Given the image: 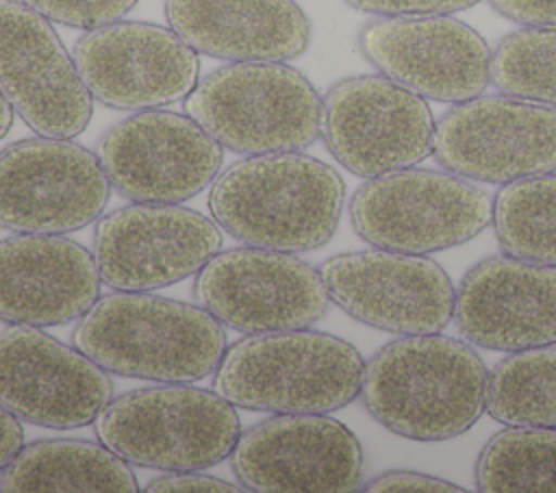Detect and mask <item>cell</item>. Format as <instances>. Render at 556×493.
<instances>
[{
  "instance_id": "obj_1",
  "label": "cell",
  "mask_w": 556,
  "mask_h": 493,
  "mask_svg": "<svg viewBox=\"0 0 556 493\" xmlns=\"http://www.w3.org/2000/svg\"><path fill=\"white\" fill-rule=\"evenodd\" d=\"M489 371L478 352L454 337L402 334L367 363L361 400L393 434L410 441H447L486 410Z\"/></svg>"
},
{
  "instance_id": "obj_2",
  "label": "cell",
  "mask_w": 556,
  "mask_h": 493,
  "mask_svg": "<svg viewBox=\"0 0 556 493\" xmlns=\"http://www.w3.org/2000/svg\"><path fill=\"white\" fill-rule=\"evenodd\" d=\"M343 202L339 172L302 152L241 159L219 172L208 191L211 217L230 237L293 254L332 239Z\"/></svg>"
},
{
  "instance_id": "obj_3",
  "label": "cell",
  "mask_w": 556,
  "mask_h": 493,
  "mask_svg": "<svg viewBox=\"0 0 556 493\" xmlns=\"http://www.w3.org/2000/svg\"><path fill=\"white\" fill-rule=\"evenodd\" d=\"M72 343L109 374L193 384L215 374L228 337L200 304L119 291L96 300L78 319Z\"/></svg>"
},
{
  "instance_id": "obj_4",
  "label": "cell",
  "mask_w": 556,
  "mask_h": 493,
  "mask_svg": "<svg viewBox=\"0 0 556 493\" xmlns=\"http://www.w3.org/2000/svg\"><path fill=\"white\" fill-rule=\"evenodd\" d=\"M363 374L361 352L330 332H256L226 347L213 391L252 410L332 413L361 395Z\"/></svg>"
},
{
  "instance_id": "obj_5",
  "label": "cell",
  "mask_w": 556,
  "mask_h": 493,
  "mask_svg": "<svg viewBox=\"0 0 556 493\" xmlns=\"http://www.w3.org/2000/svg\"><path fill=\"white\" fill-rule=\"evenodd\" d=\"M321 104L313 83L285 61H235L198 80L185 113L222 148L254 156L313 146Z\"/></svg>"
},
{
  "instance_id": "obj_6",
  "label": "cell",
  "mask_w": 556,
  "mask_h": 493,
  "mask_svg": "<svg viewBox=\"0 0 556 493\" xmlns=\"http://www.w3.org/2000/svg\"><path fill=\"white\" fill-rule=\"evenodd\" d=\"M96 434L128 465L202 471L232 454L241 419L217 391L161 382L111 400L96 419Z\"/></svg>"
},
{
  "instance_id": "obj_7",
  "label": "cell",
  "mask_w": 556,
  "mask_h": 493,
  "mask_svg": "<svg viewBox=\"0 0 556 493\" xmlns=\"http://www.w3.org/2000/svg\"><path fill=\"white\" fill-rule=\"evenodd\" d=\"M350 219L374 248L430 254L478 237L493 219V198L454 172L413 165L367 178L352 195Z\"/></svg>"
},
{
  "instance_id": "obj_8",
  "label": "cell",
  "mask_w": 556,
  "mask_h": 493,
  "mask_svg": "<svg viewBox=\"0 0 556 493\" xmlns=\"http://www.w3.org/2000/svg\"><path fill=\"white\" fill-rule=\"evenodd\" d=\"M434 117L419 93L384 74L334 83L321 104V137L341 167L374 178L432 154Z\"/></svg>"
},
{
  "instance_id": "obj_9",
  "label": "cell",
  "mask_w": 556,
  "mask_h": 493,
  "mask_svg": "<svg viewBox=\"0 0 556 493\" xmlns=\"http://www.w3.org/2000/svg\"><path fill=\"white\" fill-rule=\"evenodd\" d=\"M106 172L91 150L61 137H28L0 150V228L74 232L104 213Z\"/></svg>"
},
{
  "instance_id": "obj_10",
  "label": "cell",
  "mask_w": 556,
  "mask_h": 493,
  "mask_svg": "<svg viewBox=\"0 0 556 493\" xmlns=\"http://www.w3.org/2000/svg\"><path fill=\"white\" fill-rule=\"evenodd\" d=\"M202 308L237 332L311 328L330 304L321 271L293 252L256 245L217 252L198 274Z\"/></svg>"
},
{
  "instance_id": "obj_11",
  "label": "cell",
  "mask_w": 556,
  "mask_h": 493,
  "mask_svg": "<svg viewBox=\"0 0 556 493\" xmlns=\"http://www.w3.org/2000/svg\"><path fill=\"white\" fill-rule=\"evenodd\" d=\"M432 154L443 169L473 182L506 185L556 172V106L480 93L439 117Z\"/></svg>"
},
{
  "instance_id": "obj_12",
  "label": "cell",
  "mask_w": 556,
  "mask_h": 493,
  "mask_svg": "<svg viewBox=\"0 0 556 493\" xmlns=\"http://www.w3.org/2000/svg\"><path fill=\"white\" fill-rule=\"evenodd\" d=\"M111 187L132 202L178 204L219 174L224 148L193 117L148 109L113 124L98 141Z\"/></svg>"
},
{
  "instance_id": "obj_13",
  "label": "cell",
  "mask_w": 556,
  "mask_h": 493,
  "mask_svg": "<svg viewBox=\"0 0 556 493\" xmlns=\"http://www.w3.org/2000/svg\"><path fill=\"white\" fill-rule=\"evenodd\" d=\"M215 219L159 202H137L100 215L93 256L100 278L115 291H154L198 274L219 250Z\"/></svg>"
},
{
  "instance_id": "obj_14",
  "label": "cell",
  "mask_w": 556,
  "mask_h": 493,
  "mask_svg": "<svg viewBox=\"0 0 556 493\" xmlns=\"http://www.w3.org/2000/svg\"><path fill=\"white\" fill-rule=\"evenodd\" d=\"M232 471L256 493H348L363 480L356 434L324 413H278L241 432Z\"/></svg>"
},
{
  "instance_id": "obj_15",
  "label": "cell",
  "mask_w": 556,
  "mask_h": 493,
  "mask_svg": "<svg viewBox=\"0 0 556 493\" xmlns=\"http://www.w3.org/2000/svg\"><path fill=\"white\" fill-rule=\"evenodd\" d=\"M91 98L119 111L165 109L193 91L198 52L169 26L119 20L87 30L72 50Z\"/></svg>"
},
{
  "instance_id": "obj_16",
  "label": "cell",
  "mask_w": 556,
  "mask_h": 493,
  "mask_svg": "<svg viewBox=\"0 0 556 493\" xmlns=\"http://www.w3.org/2000/svg\"><path fill=\"white\" fill-rule=\"evenodd\" d=\"M330 300L350 317L393 334L441 332L454 317L456 289L445 269L421 254L363 250L319 267Z\"/></svg>"
},
{
  "instance_id": "obj_17",
  "label": "cell",
  "mask_w": 556,
  "mask_h": 493,
  "mask_svg": "<svg viewBox=\"0 0 556 493\" xmlns=\"http://www.w3.org/2000/svg\"><path fill=\"white\" fill-rule=\"evenodd\" d=\"M363 56L426 100L458 104L491 83V48L452 15L380 17L358 33Z\"/></svg>"
},
{
  "instance_id": "obj_18",
  "label": "cell",
  "mask_w": 556,
  "mask_h": 493,
  "mask_svg": "<svg viewBox=\"0 0 556 493\" xmlns=\"http://www.w3.org/2000/svg\"><path fill=\"white\" fill-rule=\"evenodd\" d=\"M0 91L37 135L74 139L91 122L93 98L74 56L22 0H0Z\"/></svg>"
},
{
  "instance_id": "obj_19",
  "label": "cell",
  "mask_w": 556,
  "mask_h": 493,
  "mask_svg": "<svg viewBox=\"0 0 556 493\" xmlns=\"http://www.w3.org/2000/svg\"><path fill=\"white\" fill-rule=\"evenodd\" d=\"M113 400L109 371L35 326L0 334V406L46 428H80Z\"/></svg>"
},
{
  "instance_id": "obj_20",
  "label": "cell",
  "mask_w": 556,
  "mask_h": 493,
  "mask_svg": "<svg viewBox=\"0 0 556 493\" xmlns=\"http://www.w3.org/2000/svg\"><path fill=\"white\" fill-rule=\"evenodd\" d=\"M460 334L480 347L521 352L556 343V267L510 254L476 263L454 302Z\"/></svg>"
},
{
  "instance_id": "obj_21",
  "label": "cell",
  "mask_w": 556,
  "mask_h": 493,
  "mask_svg": "<svg viewBox=\"0 0 556 493\" xmlns=\"http://www.w3.org/2000/svg\"><path fill=\"white\" fill-rule=\"evenodd\" d=\"M93 252L61 235L20 232L0 241V319L15 326H61L80 319L100 298Z\"/></svg>"
},
{
  "instance_id": "obj_22",
  "label": "cell",
  "mask_w": 556,
  "mask_h": 493,
  "mask_svg": "<svg viewBox=\"0 0 556 493\" xmlns=\"http://www.w3.org/2000/svg\"><path fill=\"white\" fill-rule=\"evenodd\" d=\"M165 20L195 52L232 63L289 61L311 41L295 0H165Z\"/></svg>"
},
{
  "instance_id": "obj_23",
  "label": "cell",
  "mask_w": 556,
  "mask_h": 493,
  "mask_svg": "<svg viewBox=\"0 0 556 493\" xmlns=\"http://www.w3.org/2000/svg\"><path fill=\"white\" fill-rule=\"evenodd\" d=\"M0 491L135 493L139 484L128 463L104 443L39 439L24 445L0 471Z\"/></svg>"
},
{
  "instance_id": "obj_24",
  "label": "cell",
  "mask_w": 556,
  "mask_h": 493,
  "mask_svg": "<svg viewBox=\"0 0 556 493\" xmlns=\"http://www.w3.org/2000/svg\"><path fill=\"white\" fill-rule=\"evenodd\" d=\"M491 224L506 254L556 267V172L506 182Z\"/></svg>"
},
{
  "instance_id": "obj_25",
  "label": "cell",
  "mask_w": 556,
  "mask_h": 493,
  "mask_svg": "<svg viewBox=\"0 0 556 493\" xmlns=\"http://www.w3.org/2000/svg\"><path fill=\"white\" fill-rule=\"evenodd\" d=\"M486 413L506 426L556 428V347L504 356L489 371Z\"/></svg>"
},
{
  "instance_id": "obj_26",
  "label": "cell",
  "mask_w": 556,
  "mask_h": 493,
  "mask_svg": "<svg viewBox=\"0 0 556 493\" xmlns=\"http://www.w3.org/2000/svg\"><path fill=\"white\" fill-rule=\"evenodd\" d=\"M482 493H556V428L510 426L493 434L476 460Z\"/></svg>"
},
{
  "instance_id": "obj_27",
  "label": "cell",
  "mask_w": 556,
  "mask_h": 493,
  "mask_svg": "<svg viewBox=\"0 0 556 493\" xmlns=\"http://www.w3.org/2000/svg\"><path fill=\"white\" fill-rule=\"evenodd\" d=\"M491 83L506 96L556 106V26H521L491 52Z\"/></svg>"
},
{
  "instance_id": "obj_28",
  "label": "cell",
  "mask_w": 556,
  "mask_h": 493,
  "mask_svg": "<svg viewBox=\"0 0 556 493\" xmlns=\"http://www.w3.org/2000/svg\"><path fill=\"white\" fill-rule=\"evenodd\" d=\"M46 20L72 28H98L126 17L139 0H22Z\"/></svg>"
},
{
  "instance_id": "obj_29",
  "label": "cell",
  "mask_w": 556,
  "mask_h": 493,
  "mask_svg": "<svg viewBox=\"0 0 556 493\" xmlns=\"http://www.w3.org/2000/svg\"><path fill=\"white\" fill-rule=\"evenodd\" d=\"M352 9L361 13H371L380 17L400 15H452L471 9L480 0H345Z\"/></svg>"
},
{
  "instance_id": "obj_30",
  "label": "cell",
  "mask_w": 556,
  "mask_h": 493,
  "mask_svg": "<svg viewBox=\"0 0 556 493\" xmlns=\"http://www.w3.org/2000/svg\"><path fill=\"white\" fill-rule=\"evenodd\" d=\"M365 491L369 493H400V491H424V493H465L463 486L452 484L443 478L421 473V471H406V469H393L387 473L376 476L365 484Z\"/></svg>"
},
{
  "instance_id": "obj_31",
  "label": "cell",
  "mask_w": 556,
  "mask_h": 493,
  "mask_svg": "<svg viewBox=\"0 0 556 493\" xmlns=\"http://www.w3.org/2000/svg\"><path fill=\"white\" fill-rule=\"evenodd\" d=\"M146 493H237L245 491L241 484L226 482L222 478L200 473V471H167L161 478H154Z\"/></svg>"
},
{
  "instance_id": "obj_32",
  "label": "cell",
  "mask_w": 556,
  "mask_h": 493,
  "mask_svg": "<svg viewBox=\"0 0 556 493\" xmlns=\"http://www.w3.org/2000/svg\"><path fill=\"white\" fill-rule=\"evenodd\" d=\"M491 7L521 26H556V0H489Z\"/></svg>"
},
{
  "instance_id": "obj_33",
  "label": "cell",
  "mask_w": 556,
  "mask_h": 493,
  "mask_svg": "<svg viewBox=\"0 0 556 493\" xmlns=\"http://www.w3.org/2000/svg\"><path fill=\"white\" fill-rule=\"evenodd\" d=\"M24 447V430L20 419L0 406V471L17 456Z\"/></svg>"
},
{
  "instance_id": "obj_34",
  "label": "cell",
  "mask_w": 556,
  "mask_h": 493,
  "mask_svg": "<svg viewBox=\"0 0 556 493\" xmlns=\"http://www.w3.org/2000/svg\"><path fill=\"white\" fill-rule=\"evenodd\" d=\"M13 106L9 104V100L4 98V93L0 91V139H4V135L11 130L13 126Z\"/></svg>"
}]
</instances>
